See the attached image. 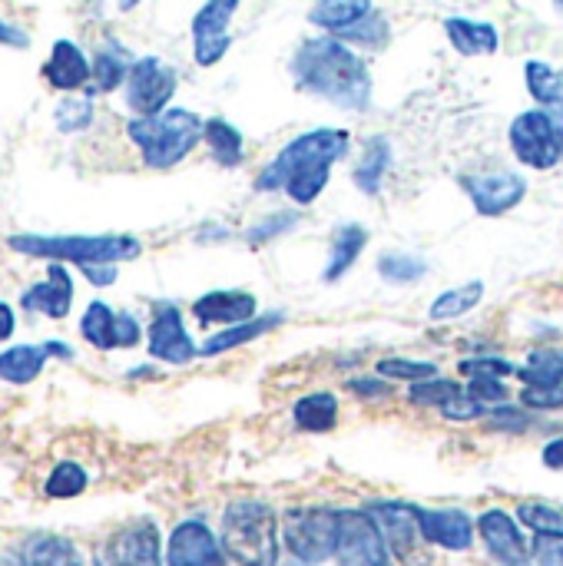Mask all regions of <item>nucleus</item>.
Wrapping results in <instances>:
<instances>
[{
    "label": "nucleus",
    "mask_w": 563,
    "mask_h": 566,
    "mask_svg": "<svg viewBox=\"0 0 563 566\" xmlns=\"http://www.w3.org/2000/svg\"><path fill=\"white\" fill-rule=\"evenodd\" d=\"M295 86L348 113H365L372 103V73L365 60L338 36L305 40L292 56Z\"/></svg>",
    "instance_id": "1"
},
{
    "label": "nucleus",
    "mask_w": 563,
    "mask_h": 566,
    "mask_svg": "<svg viewBox=\"0 0 563 566\" xmlns=\"http://www.w3.org/2000/svg\"><path fill=\"white\" fill-rule=\"evenodd\" d=\"M7 245L30 259L50 262H76V265H119L143 255V242L136 235H10Z\"/></svg>",
    "instance_id": "2"
},
{
    "label": "nucleus",
    "mask_w": 563,
    "mask_h": 566,
    "mask_svg": "<svg viewBox=\"0 0 563 566\" xmlns=\"http://www.w3.org/2000/svg\"><path fill=\"white\" fill-rule=\"evenodd\" d=\"M126 136L136 143L149 169H173L202 139V119L192 109L166 106L156 116H133L126 123Z\"/></svg>",
    "instance_id": "3"
},
{
    "label": "nucleus",
    "mask_w": 563,
    "mask_h": 566,
    "mask_svg": "<svg viewBox=\"0 0 563 566\" xmlns=\"http://www.w3.org/2000/svg\"><path fill=\"white\" fill-rule=\"evenodd\" d=\"M219 541L239 566H279V521L262 501H232L222 514Z\"/></svg>",
    "instance_id": "4"
},
{
    "label": "nucleus",
    "mask_w": 563,
    "mask_h": 566,
    "mask_svg": "<svg viewBox=\"0 0 563 566\" xmlns=\"http://www.w3.org/2000/svg\"><path fill=\"white\" fill-rule=\"evenodd\" d=\"M345 153H348V133L345 129H332V126L309 129V133L295 136L292 143H285L275 153V159L256 176V192H279L299 172H309L319 166H335Z\"/></svg>",
    "instance_id": "5"
},
{
    "label": "nucleus",
    "mask_w": 563,
    "mask_h": 566,
    "mask_svg": "<svg viewBox=\"0 0 563 566\" xmlns=\"http://www.w3.org/2000/svg\"><path fill=\"white\" fill-rule=\"evenodd\" d=\"M342 511L332 507H295L282 517V537L292 557L302 564H325L338 554Z\"/></svg>",
    "instance_id": "6"
},
{
    "label": "nucleus",
    "mask_w": 563,
    "mask_h": 566,
    "mask_svg": "<svg viewBox=\"0 0 563 566\" xmlns=\"http://www.w3.org/2000/svg\"><path fill=\"white\" fill-rule=\"evenodd\" d=\"M365 511L375 517V524H378V531H382V537H385L395 564L431 566V544H428V537L421 531V521H418V507L415 504L378 501V504H372Z\"/></svg>",
    "instance_id": "7"
},
{
    "label": "nucleus",
    "mask_w": 563,
    "mask_h": 566,
    "mask_svg": "<svg viewBox=\"0 0 563 566\" xmlns=\"http://www.w3.org/2000/svg\"><path fill=\"white\" fill-rule=\"evenodd\" d=\"M508 139H511V149L514 156L538 169V172H548L554 169L563 159L561 153V133H557V123L551 116V109H528L521 116H514L511 129H508Z\"/></svg>",
    "instance_id": "8"
},
{
    "label": "nucleus",
    "mask_w": 563,
    "mask_h": 566,
    "mask_svg": "<svg viewBox=\"0 0 563 566\" xmlns=\"http://www.w3.org/2000/svg\"><path fill=\"white\" fill-rule=\"evenodd\" d=\"M338 566H395V557L368 511H342Z\"/></svg>",
    "instance_id": "9"
},
{
    "label": "nucleus",
    "mask_w": 563,
    "mask_h": 566,
    "mask_svg": "<svg viewBox=\"0 0 563 566\" xmlns=\"http://www.w3.org/2000/svg\"><path fill=\"white\" fill-rule=\"evenodd\" d=\"M176 93V70L159 56H143L129 66L126 76V106L136 116H156L169 106Z\"/></svg>",
    "instance_id": "10"
},
{
    "label": "nucleus",
    "mask_w": 563,
    "mask_h": 566,
    "mask_svg": "<svg viewBox=\"0 0 563 566\" xmlns=\"http://www.w3.org/2000/svg\"><path fill=\"white\" fill-rule=\"evenodd\" d=\"M461 189L468 192L471 206L484 219H498L511 209H518L528 196V179L521 172H481V176H465Z\"/></svg>",
    "instance_id": "11"
},
{
    "label": "nucleus",
    "mask_w": 563,
    "mask_h": 566,
    "mask_svg": "<svg viewBox=\"0 0 563 566\" xmlns=\"http://www.w3.org/2000/svg\"><path fill=\"white\" fill-rule=\"evenodd\" d=\"M242 0H206L199 7V13L192 17V56L199 66H216L232 36H229V23L236 17Z\"/></svg>",
    "instance_id": "12"
},
{
    "label": "nucleus",
    "mask_w": 563,
    "mask_h": 566,
    "mask_svg": "<svg viewBox=\"0 0 563 566\" xmlns=\"http://www.w3.org/2000/svg\"><path fill=\"white\" fill-rule=\"evenodd\" d=\"M196 355L199 348L183 325V312L173 302H156L149 322V358L166 365H189Z\"/></svg>",
    "instance_id": "13"
},
{
    "label": "nucleus",
    "mask_w": 563,
    "mask_h": 566,
    "mask_svg": "<svg viewBox=\"0 0 563 566\" xmlns=\"http://www.w3.org/2000/svg\"><path fill=\"white\" fill-rule=\"evenodd\" d=\"M222 541L202 521H183L166 544V566H226Z\"/></svg>",
    "instance_id": "14"
},
{
    "label": "nucleus",
    "mask_w": 563,
    "mask_h": 566,
    "mask_svg": "<svg viewBox=\"0 0 563 566\" xmlns=\"http://www.w3.org/2000/svg\"><path fill=\"white\" fill-rule=\"evenodd\" d=\"M478 534H481L488 554L501 566H531V547H528L518 521L508 511H501V507L484 511L478 521Z\"/></svg>",
    "instance_id": "15"
},
{
    "label": "nucleus",
    "mask_w": 563,
    "mask_h": 566,
    "mask_svg": "<svg viewBox=\"0 0 563 566\" xmlns=\"http://www.w3.org/2000/svg\"><path fill=\"white\" fill-rule=\"evenodd\" d=\"M259 312V298L252 292H239V289H219V292H206L192 302V318L206 328L212 325H239L256 318Z\"/></svg>",
    "instance_id": "16"
},
{
    "label": "nucleus",
    "mask_w": 563,
    "mask_h": 566,
    "mask_svg": "<svg viewBox=\"0 0 563 566\" xmlns=\"http://www.w3.org/2000/svg\"><path fill=\"white\" fill-rule=\"evenodd\" d=\"M20 305L27 312H37V315H46V318H66L70 308H73V279H70V269L63 262H53L46 269V279L30 285L20 298Z\"/></svg>",
    "instance_id": "17"
},
{
    "label": "nucleus",
    "mask_w": 563,
    "mask_h": 566,
    "mask_svg": "<svg viewBox=\"0 0 563 566\" xmlns=\"http://www.w3.org/2000/svg\"><path fill=\"white\" fill-rule=\"evenodd\" d=\"M418 521H421V531H425L428 544H435L441 551L465 554L475 544V531L478 527H475V521L465 511H455V507L425 511V507H418Z\"/></svg>",
    "instance_id": "18"
},
{
    "label": "nucleus",
    "mask_w": 563,
    "mask_h": 566,
    "mask_svg": "<svg viewBox=\"0 0 563 566\" xmlns=\"http://www.w3.org/2000/svg\"><path fill=\"white\" fill-rule=\"evenodd\" d=\"M110 557H113V566H163L156 524L136 521L133 527L119 531L110 544Z\"/></svg>",
    "instance_id": "19"
},
{
    "label": "nucleus",
    "mask_w": 563,
    "mask_h": 566,
    "mask_svg": "<svg viewBox=\"0 0 563 566\" xmlns=\"http://www.w3.org/2000/svg\"><path fill=\"white\" fill-rule=\"evenodd\" d=\"M43 76L53 90L73 93L86 80H93V63L83 56V50L73 40H56L50 50V60L43 63Z\"/></svg>",
    "instance_id": "20"
},
{
    "label": "nucleus",
    "mask_w": 563,
    "mask_h": 566,
    "mask_svg": "<svg viewBox=\"0 0 563 566\" xmlns=\"http://www.w3.org/2000/svg\"><path fill=\"white\" fill-rule=\"evenodd\" d=\"M445 33L451 40V46L461 56H491L501 46V33L494 23L488 20H468V17H448L445 20Z\"/></svg>",
    "instance_id": "21"
},
{
    "label": "nucleus",
    "mask_w": 563,
    "mask_h": 566,
    "mask_svg": "<svg viewBox=\"0 0 563 566\" xmlns=\"http://www.w3.org/2000/svg\"><path fill=\"white\" fill-rule=\"evenodd\" d=\"M368 245V229L358 222H345L332 232V245H329V262L322 269V282L335 285L338 279H345V272L358 262V255Z\"/></svg>",
    "instance_id": "22"
},
{
    "label": "nucleus",
    "mask_w": 563,
    "mask_h": 566,
    "mask_svg": "<svg viewBox=\"0 0 563 566\" xmlns=\"http://www.w3.org/2000/svg\"><path fill=\"white\" fill-rule=\"evenodd\" d=\"M282 318H285L282 312H272V315H259V318H249V322H239V325H226L222 332H216V335H209L202 342L199 355L202 358H216V355H226V352H232L239 345H249V342L269 335L272 328H279Z\"/></svg>",
    "instance_id": "23"
},
{
    "label": "nucleus",
    "mask_w": 563,
    "mask_h": 566,
    "mask_svg": "<svg viewBox=\"0 0 563 566\" xmlns=\"http://www.w3.org/2000/svg\"><path fill=\"white\" fill-rule=\"evenodd\" d=\"M50 358H53V352L46 342L43 345H13V348L0 352V378L7 385H30Z\"/></svg>",
    "instance_id": "24"
},
{
    "label": "nucleus",
    "mask_w": 563,
    "mask_h": 566,
    "mask_svg": "<svg viewBox=\"0 0 563 566\" xmlns=\"http://www.w3.org/2000/svg\"><path fill=\"white\" fill-rule=\"evenodd\" d=\"M202 143L209 146L212 159H216L222 169H236V166L242 163V156H246V139H242V133H239L229 119H222V116H212V119L202 123Z\"/></svg>",
    "instance_id": "25"
},
{
    "label": "nucleus",
    "mask_w": 563,
    "mask_h": 566,
    "mask_svg": "<svg viewBox=\"0 0 563 566\" xmlns=\"http://www.w3.org/2000/svg\"><path fill=\"white\" fill-rule=\"evenodd\" d=\"M388 166H392V143L385 136H372V139H365V149H362V159H358L352 179L365 196H378Z\"/></svg>",
    "instance_id": "26"
},
{
    "label": "nucleus",
    "mask_w": 563,
    "mask_h": 566,
    "mask_svg": "<svg viewBox=\"0 0 563 566\" xmlns=\"http://www.w3.org/2000/svg\"><path fill=\"white\" fill-rule=\"evenodd\" d=\"M116 328H119V312H113L106 302H90L86 305V312L80 318V335L86 338V345H93L96 352L119 348Z\"/></svg>",
    "instance_id": "27"
},
{
    "label": "nucleus",
    "mask_w": 563,
    "mask_h": 566,
    "mask_svg": "<svg viewBox=\"0 0 563 566\" xmlns=\"http://www.w3.org/2000/svg\"><path fill=\"white\" fill-rule=\"evenodd\" d=\"M292 418L302 431H312V434H322V431H332L335 421H338V398L332 391H315V395H305L295 401L292 408Z\"/></svg>",
    "instance_id": "28"
},
{
    "label": "nucleus",
    "mask_w": 563,
    "mask_h": 566,
    "mask_svg": "<svg viewBox=\"0 0 563 566\" xmlns=\"http://www.w3.org/2000/svg\"><path fill=\"white\" fill-rule=\"evenodd\" d=\"M372 13V0H319L309 10V20L329 33H342L352 23L365 20Z\"/></svg>",
    "instance_id": "29"
},
{
    "label": "nucleus",
    "mask_w": 563,
    "mask_h": 566,
    "mask_svg": "<svg viewBox=\"0 0 563 566\" xmlns=\"http://www.w3.org/2000/svg\"><path fill=\"white\" fill-rule=\"evenodd\" d=\"M484 302V282H465L458 289H445L431 308H428V318L431 322H455L468 312H475L478 305Z\"/></svg>",
    "instance_id": "30"
},
{
    "label": "nucleus",
    "mask_w": 563,
    "mask_h": 566,
    "mask_svg": "<svg viewBox=\"0 0 563 566\" xmlns=\"http://www.w3.org/2000/svg\"><path fill=\"white\" fill-rule=\"evenodd\" d=\"M27 566H83L76 547L56 534H33L23 547Z\"/></svg>",
    "instance_id": "31"
},
{
    "label": "nucleus",
    "mask_w": 563,
    "mask_h": 566,
    "mask_svg": "<svg viewBox=\"0 0 563 566\" xmlns=\"http://www.w3.org/2000/svg\"><path fill=\"white\" fill-rule=\"evenodd\" d=\"M378 275L388 285H415L428 275V262L415 252H385L378 259Z\"/></svg>",
    "instance_id": "32"
},
{
    "label": "nucleus",
    "mask_w": 563,
    "mask_h": 566,
    "mask_svg": "<svg viewBox=\"0 0 563 566\" xmlns=\"http://www.w3.org/2000/svg\"><path fill=\"white\" fill-rule=\"evenodd\" d=\"M524 80H528V90L531 96L541 103V106H554L563 99V70H554L551 63L544 60H531L524 66Z\"/></svg>",
    "instance_id": "33"
},
{
    "label": "nucleus",
    "mask_w": 563,
    "mask_h": 566,
    "mask_svg": "<svg viewBox=\"0 0 563 566\" xmlns=\"http://www.w3.org/2000/svg\"><path fill=\"white\" fill-rule=\"evenodd\" d=\"M126 76H129L126 53L116 50V46L100 50L96 60H93V86H90V96H93V93H113Z\"/></svg>",
    "instance_id": "34"
},
{
    "label": "nucleus",
    "mask_w": 563,
    "mask_h": 566,
    "mask_svg": "<svg viewBox=\"0 0 563 566\" xmlns=\"http://www.w3.org/2000/svg\"><path fill=\"white\" fill-rule=\"evenodd\" d=\"M524 385H561L563 381V352L557 348H541L531 352L528 368H518Z\"/></svg>",
    "instance_id": "35"
},
{
    "label": "nucleus",
    "mask_w": 563,
    "mask_h": 566,
    "mask_svg": "<svg viewBox=\"0 0 563 566\" xmlns=\"http://www.w3.org/2000/svg\"><path fill=\"white\" fill-rule=\"evenodd\" d=\"M461 395V385L451 381V378H425V381H415L408 388V401L418 405V408H445L451 398Z\"/></svg>",
    "instance_id": "36"
},
{
    "label": "nucleus",
    "mask_w": 563,
    "mask_h": 566,
    "mask_svg": "<svg viewBox=\"0 0 563 566\" xmlns=\"http://www.w3.org/2000/svg\"><path fill=\"white\" fill-rule=\"evenodd\" d=\"M338 40H345V43H362V46H372V50H382V46L392 40V27H388V20H385L382 13L372 10L365 20H358V23H352L348 30H342Z\"/></svg>",
    "instance_id": "37"
},
{
    "label": "nucleus",
    "mask_w": 563,
    "mask_h": 566,
    "mask_svg": "<svg viewBox=\"0 0 563 566\" xmlns=\"http://www.w3.org/2000/svg\"><path fill=\"white\" fill-rule=\"evenodd\" d=\"M86 491V471L76 464V461H63L50 471L46 478V494L56 497V501H70V497H80Z\"/></svg>",
    "instance_id": "38"
},
{
    "label": "nucleus",
    "mask_w": 563,
    "mask_h": 566,
    "mask_svg": "<svg viewBox=\"0 0 563 566\" xmlns=\"http://www.w3.org/2000/svg\"><path fill=\"white\" fill-rule=\"evenodd\" d=\"M378 375L388 378V381H425V378H435L438 375V365L431 361H411V358H382L378 361Z\"/></svg>",
    "instance_id": "39"
},
{
    "label": "nucleus",
    "mask_w": 563,
    "mask_h": 566,
    "mask_svg": "<svg viewBox=\"0 0 563 566\" xmlns=\"http://www.w3.org/2000/svg\"><path fill=\"white\" fill-rule=\"evenodd\" d=\"M56 129L60 133H80L93 123V96H70L56 106Z\"/></svg>",
    "instance_id": "40"
},
{
    "label": "nucleus",
    "mask_w": 563,
    "mask_h": 566,
    "mask_svg": "<svg viewBox=\"0 0 563 566\" xmlns=\"http://www.w3.org/2000/svg\"><path fill=\"white\" fill-rule=\"evenodd\" d=\"M518 517L534 534H563L561 507H551V504H521L518 507Z\"/></svg>",
    "instance_id": "41"
},
{
    "label": "nucleus",
    "mask_w": 563,
    "mask_h": 566,
    "mask_svg": "<svg viewBox=\"0 0 563 566\" xmlns=\"http://www.w3.org/2000/svg\"><path fill=\"white\" fill-rule=\"evenodd\" d=\"M295 226H299V216H295V212H279V216L262 219L259 226H252V229L246 232V242H249V245H265L269 239H279V235L292 232Z\"/></svg>",
    "instance_id": "42"
},
{
    "label": "nucleus",
    "mask_w": 563,
    "mask_h": 566,
    "mask_svg": "<svg viewBox=\"0 0 563 566\" xmlns=\"http://www.w3.org/2000/svg\"><path fill=\"white\" fill-rule=\"evenodd\" d=\"M461 375H468V378H508V375H518V365H511L508 358L478 355V358L461 361Z\"/></svg>",
    "instance_id": "43"
},
{
    "label": "nucleus",
    "mask_w": 563,
    "mask_h": 566,
    "mask_svg": "<svg viewBox=\"0 0 563 566\" xmlns=\"http://www.w3.org/2000/svg\"><path fill=\"white\" fill-rule=\"evenodd\" d=\"M521 405L531 408V411H561L563 381L561 385H528L521 391Z\"/></svg>",
    "instance_id": "44"
},
{
    "label": "nucleus",
    "mask_w": 563,
    "mask_h": 566,
    "mask_svg": "<svg viewBox=\"0 0 563 566\" xmlns=\"http://www.w3.org/2000/svg\"><path fill=\"white\" fill-rule=\"evenodd\" d=\"M468 395H471V398H478L481 405H504V401L511 398V391H508L504 378H471Z\"/></svg>",
    "instance_id": "45"
},
{
    "label": "nucleus",
    "mask_w": 563,
    "mask_h": 566,
    "mask_svg": "<svg viewBox=\"0 0 563 566\" xmlns=\"http://www.w3.org/2000/svg\"><path fill=\"white\" fill-rule=\"evenodd\" d=\"M441 415H445L448 421H478V418L488 415V405H481V401L471 398V395H458V398H451V401L441 408Z\"/></svg>",
    "instance_id": "46"
},
{
    "label": "nucleus",
    "mask_w": 563,
    "mask_h": 566,
    "mask_svg": "<svg viewBox=\"0 0 563 566\" xmlns=\"http://www.w3.org/2000/svg\"><path fill=\"white\" fill-rule=\"evenodd\" d=\"M491 424L498 431H528L534 421H531V408H511V405H498L491 411Z\"/></svg>",
    "instance_id": "47"
},
{
    "label": "nucleus",
    "mask_w": 563,
    "mask_h": 566,
    "mask_svg": "<svg viewBox=\"0 0 563 566\" xmlns=\"http://www.w3.org/2000/svg\"><path fill=\"white\" fill-rule=\"evenodd\" d=\"M538 566H563V534H534Z\"/></svg>",
    "instance_id": "48"
},
{
    "label": "nucleus",
    "mask_w": 563,
    "mask_h": 566,
    "mask_svg": "<svg viewBox=\"0 0 563 566\" xmlns=\"http://www.w3.org/2000/svg\"><path fill=\"white\" fill-rule=\"evenodd\" d=\"M348 391H355V395H362V398H388L392 395V385H388V378H352L348 381Z\"/></svg>",
    "instance_id": "49"
},
{
    "label": "nucleus",
    "mask_w": 563,
    "mask_h": 566,
    "mask_svg": "<svg viewBox=\"0 0 563 566\" xmlns=\"http://www.w3.org/2000/svg\"><path fill=\"white\" fill-rule=\"evenodd\" d=\"M139 338H143L139 322H136L129 312H119V328H116V342H119V348H136V345H139Z\"/></svg>",
    "instance_id": "50"
},
{
    "label": "nucleus",
    "mask_w": 563,
    "mask_h": 566,
    "mask_svg": "<svg viewBox=\"0 0 563 566\" xmlns=\"http://www.w3.org/2000/svg\"><path fill=\"white\" fill-rule=\"evenodd\" d=\"M83 269V275H86V282H93V285H100V289H106V285H113L116 282V265H80Z\"/></svg>",
    "instance_id": "51"
},
{
    "label": "nucleus",
    "mask_w": 563,
    "mask_h": 566,
    "mask_svg": "<svg viewBox=\"0 0 563 566\" xmlns=\"http://www.w3.org/2000/svg\"><path fill=\"white\" fill-rule=\"evenodd\" d=\"M0 43H7V46H27L30 40H27L23 30H17V27H10V23L0 20Z\"/></svg>",
    "instance_id": "52"
},
{
    "label": "nucleus",
    "mask_w": 563,
    "mask_h": 566,
    "mask_svg": "<svg viewBox=\"0 0 563 566\" xmlns=\"http://www.w3.org/2000/svg\"><path fill=\"white\" fill-rule=\"evenodd\" d=\"M544 464H548L551 471H563V438L551 441V444L544 448Z\"/></svg>",
    "instance_id": "53"
},
{
    "label": "nucleus",
    "mask_w": 563,
    "mask_h": 566,
    "mask_svg": "<svg viewBox=\"0 0 563 566\" xmlns=\"http://www.w3.org/2000/svg\"><path fill=\"white\" fill-rule=\"evenodd\" d=\"M13 308L7 305V302H0V342H7L10 335H13Z\"/></svg>",
    "instance_id": "54"
},
{
    "label": "nucleus",
    "mask_w": 563,
    "mask_h": 566,
    "mask_svg": "<svg viewBox=\"0 0 563 566\" xmlns=\"http://www.w3.org/2000/svg\"><path fill=\"white\" fill-rule=\"evenodd\" d=\"M206 239H229V229H216V226H209V229H202V232H199V242H206Z\"/></svg>",
    "instance_id": "55"
},
{
    "label": "nucleus",
    "mask_w": 563,
    "mask_h": 566,
    "mask_svg": "<svg viewBox=\"0 0 563 566\" xmlns=\"http://www.w3.org/2000/svg\"><path fill=\"white\" fill-rule=\"evenodd\" d=\"M551 109V116H554V123H557V133H561V153H563V99L561 103H554V106H548Z\"/></svg>",
    "instance_id": "56"
},
{
    "label": "nucleus",
    "mask_w": 563,
    "mask_h": 566,
    "mask_svg": "<svg viewBox=\"0 0 563 566\" xmlns=\"http://www.w3.org/2000/svg\"><path fill=\"white\" fill-rule=\"evenodd\" d=\"M0 566H27V560H23V554L17 557V554H3L0 557Z\"/></svg>",
    "instance_id": "57"
},
{
    "label": "nucleus",
    "mask_w": 563,
    "mask_h": 566,
    "mask_svg": "<svg viewBox=\"0 0 563 566\" xmlns=\"http://www.w3.org/2000/svg\"><path fill=\"white\" fill-rule=\"evenodd\" d=\"M136 3H139V0H119V10H133Z\"/></svg>",
    "instance_id": "58"
},
{
    "label": "nucleus",
    "mask_w": 563,
    "mask_h": 566,
    "mask_svg": "<svg viewBox=\"0 0 563 566\" xmlns=\"http://www.w3.org/2000/svg\"><path fill=\"white\" fill-rule=\"evenodd\" d=\"M557 7H561V10H563V0H557Z\"/></svg>",
    "instance_id": "59"
}]
</instances>
